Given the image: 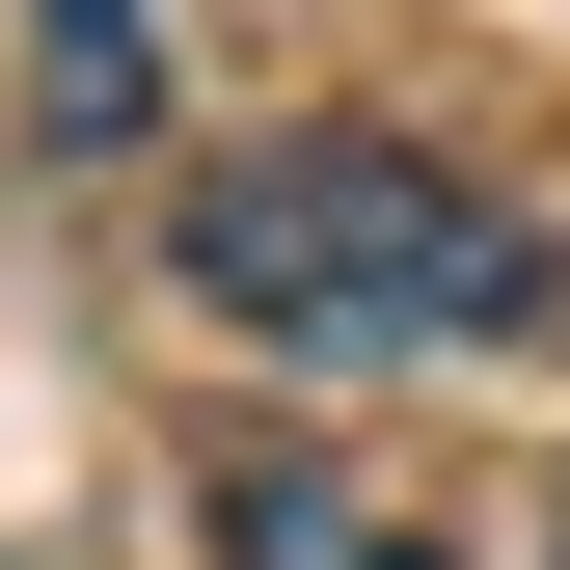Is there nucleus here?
Segmentation results:
<instances>
[{"instance_id":"obj_1","label":"nucleus","mask_w":570,"mask_h":570,"mask_svg":"<svg viewBox=\"0 0 570 570\" xmlns=\"http://www.w3.org/2000/svg\"><path fill=\"white\" fill-rule=\"evenodd\" d=\"M164 272L272 353H543L570 326V218H517L435 136H245V164H190Z\"/></svg>"},{"instance_id":"obj_2","label":"nucleus","mask_w":570,"mask_h":570,"mask_svg":"<svg viewBox=\"0 0 570 570\" xmlns=\"http://www.w3.org/2000/svg\"><path fill=\"white\" fill-rule=\"evenodd\" d=\"M218 570H435V517L381 462H326V435H245L218 462Z\"/></svg>"},{"instance_id":"obj_3","label":"nucleus","mask_w":570,"mask_h":570,"mask_svg":"<svg viewBox=\"0 0 570 570\" xmlns=\"http://www.w3.org/2000/svg\"><path fill=\"white\" fill-rule=\"evenodd\" d=\"M28 109L55 136H136L164 109V0H28Z\"/></svg>"}]
</instances>
